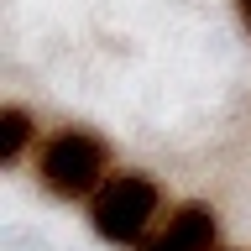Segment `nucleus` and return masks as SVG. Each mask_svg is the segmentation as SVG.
Listing matches in <instances>:
<instances>
[{
  "mask_svg": "<svg viewBox=\"0 0 251 251\" xmlns=\"http://www.w3.org/2000/svg\"><path fill=\"white\" fill-rule=\"evenodd\" d=\"M110 152L89 131H52L37 141V178L58 199H94L110 178Z\"/></svg>",
  "mask_w": 251,
  "mask_h": 251,
  "instance_id": "obj_1",
  "label": "nucleus"
},
{
  "mask_svg": "<svg viewBox=\"0 0 251 251\" xmlns=\"http://www.w3.org/2000/svg\"><path fill=\"white\" fill-rule=\"evenodd\" d=\"M157 209H162V194H157V183L147 173H115L89 199V225L110 246H147Z\"/></svg>",
  "mask_w": 251,
  "mask_h": 251,
  "instance_id": "obj_2",
  "label": "nucleus"
},
{
  "mask_svg": "<svg viewBox=\"0 0 251 251\" xmlns=\"http://www.w3.org/2000/svg\"><path fill=\"white\" fill-rule=\"evenodd\" d=\"M141 251H220L215 246V209L209 204H178L168 215V225L157 235H147Z\"/></svg>",
  "mask_w": 251,
  "mask_h": 251,
  "instance_id": "obj_3",
  "label": "nucleus"
},
{
  "mask_svg": "<svg viewBox=\"0 0 251 251\" xmlns=\"http://www.w3.org/2000/svg\"><path fill=\"white\" fill-rule=\"evenodd\" d=\"M26 141H31V115L21 105H5V115H0V157L5 162H21Z\"/></svg>",
  "mask_w": 251,
  "mask_h": 251,
  "instance_id": "obj_4",
  "label": "nucleus"
},
{
  "mask_svg": "<svg viewBox=\"0 0 251 251\" xmlns=\"http://www.w3.org/2000/svg\"><path fill=\"white\" fill-rule=\"evenodd\" d=\"M241 5V21H246V31H251V0H235Z\"/></svg>",
  "mask_w": 251,
  "mask_h": 251,
  "instance_id": "obj_5",
  "label": "nucleus"
}]
</instances>
